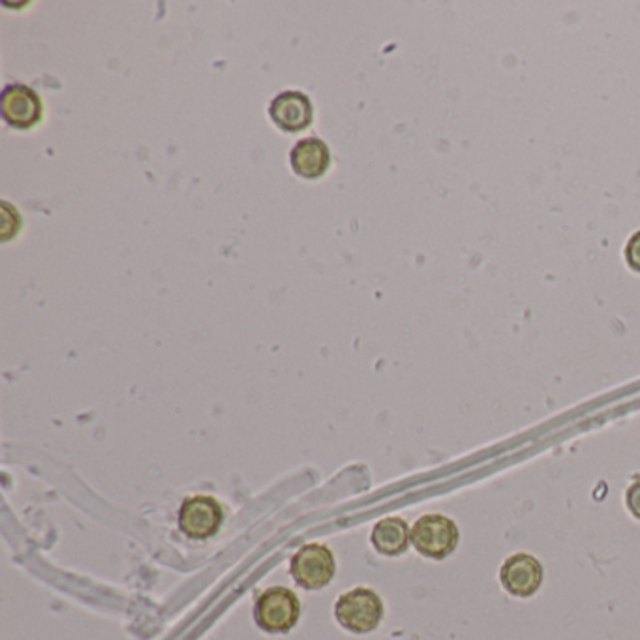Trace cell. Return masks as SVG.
<instances>
[{"instance_id": "cell-7", "label": "cell", "mask_w": 640, "mask_h": 640, "mask_svg": "<svg viewBox=\"0 0 640 640\" xmlns=\"http://www.w3.org/2000/svg\"><path fill=\"white\" fill-rule=\"evenodd\" d=\"M543 565L532 554L519 553L509 556L500 569V583L509 596L532 597L540 591L543 584Z\"/></svg>"}, {"instance_id": "cell-9", "label": "cell", "mask_w": 640, "mask_h": 640, "mask_svg": "<svg viewBox=\"0 0 640 640\" xmlns=\"http://www.w3.org/2000/svg\"><path fill=\"white\" fill-rule=\"evenodd\" d=\"M289 162L302 179H320L331 168V151L320 138H305L291 149Z\"/></svg>"}, {"instance_id": "cell-5", "label": "cell", "mask_w": 640, "mask_h": 640, "mask_svg": "<svg viewBox=\"0 0 640 640\" xmlns=\"http://www.w3.org/2000/svg\"><path fill=\"white\" fill-rule=\"evenodd\" d=\"M224 522V509L213 497H190L179 509V527L190 540H209Z\"/></svg>"}, {"instance_id": "cell-10", "label": "cell", "mask_w": 640, "mask_h": 640, "mask_svg": "<svg viewBox=\"0 0 640 640\" xmlns=\"http://www.w3.org/2000/svg\"><path fill=\"white\" fill-rule=\"evenodd\" d=\"M371 543L383 556H401L412 543V527L401 516H387L377 522L371 534Z\"/></svg>"}, {"instance_id": "cell-11", "label": "cell", "mask_w": 640, "mask_h": 640, "mask_svg": "<svg viewBox=\"0 0 640 640\" xmlns=\"http://www.w3.org/2000/svg\"><path fill=\"white\" fill-rule=\"evenodd\" d=\"M623 256H626L629 269L640 275V230L629 237L628 245L623 248Z\"/></svg>"}, {"instance_id": "cell-12", "label": "cell", "mask_w": 640, "mask_h": 640, "mask_svg": "<svg viewBox=\"0 0 640 640\" xmlns=\"http://www.w3.org/2000/svg\"><path fill=\"white\" fill-rule=\"evenodd\" d=\"M626 505H628L629 513L640 521V481L631 484L626 492Z\"/></svg>"}, {"instance_id": "cell-6", "label": "cell", "mask_w": 640, "mask_h": 640, "mask_svg": "<svg viewBox=\"0 0 640 640\" xmlns=\"http://www.w3.org/2000/svg\"><path fill=\"white\" fill-rule=\"evenodd\" d=\"M0 107L8 125L18 130H31L44 115L39 93L23 83H10L4 87L0 96Z\"/></svg>"}, {"instance_id": "cell-1", "label": "cell", "mask_w": 640, "mask_h": 640, "mask_svg": "<svg viewBox=\"0 0 640 640\" xmlns=\"http://www.w3.org/2000/svg\"><path fill=\"white\" fill-rule=\"evenodd\" d=\"M301 618V601L296 591L286 586H273L259 594L254 605V620L269 634H286Z\"/></svg>"}, {"instance_id": "cell-8", "label": "cell", "mask_w": 640, "mask_h": 640, "mask_svg": "<svg viewBox=\"0 0 640 640\" xmlns=\"http://www.w3.org/2000/svg\"><path fill=\"white\" fill-rule=\"evenodd\" d=\"M269 115L280 130L296 134L307 130L308 126L312 125L314 107L301 90H286L270 102Z\"/></svg>"}, {"instance_id": "cell-3", "label": "cell", "mask_w": 640, "mask_h": 640, "mask_svg": "<svg viewBox=\"0 0 640 640\" xmlns=\"http://www.w3.org/2000/svg\"><path fill=\"white\" fill-rule=\"evenodd\" d=\"M460 532L457 522L440 513H428L415 521L412 527V545L415 551L430 559H446L459 546Z\"/></svg>"}, {"instance_id": "cell-2", "label": "cell", "mask_w": 640, "mask_h": 640, "mask_svg": "<svg viewBox=\"0 0 640 640\" xmlns=\"http://www.w3.org/2000/svg\"><path fill=\"white\" fill-rule=\"evenodd\" d=\"M383 601L371 588H353L337 599L334 618L340 626L355 634H369L380 628L383 620Z\"/></svg>"}, {"instance_id": "cell-4", "label": "cell", "mask_w": 640, "mask_h": 640, "mask_svg": "<svg viewBox=\"0 0 640 640\" xmlns=\"http://www.w3.org/2000/svg\"><path fill=\"white\" fill-rule=\"evenodd\" d=\"M289 573L305 590H321L337 573L333 551L321 543H308L291 556Z\"/></svg>"}]
</instances>
